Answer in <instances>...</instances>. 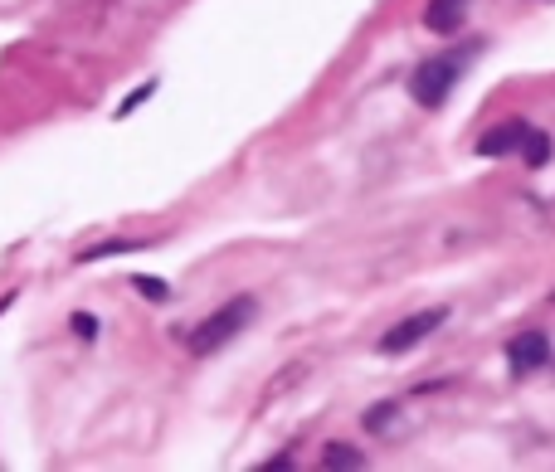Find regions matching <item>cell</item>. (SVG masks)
Masks as SVG:
<instances>
[{"label": "cell", "instance_id": "3", "mask_svg": "<svg viewBox=\"0 0 555 472\" xmlns=\"http://www.w3.org/2000/svg\"><path fill=\"white\" fill-rule=\"evenodd\" d=\"M448 322V307H424V312H409V317H400L395 327L380 336V356H405V351H414L419 341H429L434 331Z\"/></svg>", "mask_w": 555, "mask_h": 472}, {"label": "cell", "instance_id": "12", "mask_svg": "<svg viewBox=\"0 0 555 472\" xmlns=\"http://www.w3.org/2000/svg\"><path fill=\"white\" fill-rule=\"evenodd\" d=\"M390 419H395V404H375V409L366 414V429H375V434H380Z\"/></svg>", "mask_w": 555, "mask_h": 472}, {"label": "cell", "instance_id": "8", "mask_svg": "<svg viewBox=\"0 0 555 472\" xmlns=\"http://www.w3.org/2000/svg\"><path fill=\"white\" fill-rule=\"evenodd\" d=\"M521 156H526V166H531V171H541V166L551 161V137L531 127V132H526V142H521Z\"/></svg>", "mask_w": 555, "mask_h": 472}, {"label": "cell", "instance_id": "14", "mask_svg": "<svg viewBox=\"0 0 555 472\" xmlns=\"http://www.w3.org/2000/svg\"><path fill=\"white\" fill-rule=\"evenodd\" d=\"M551 302H555V292H551Z\"/></svg>", "mask_w": 555, "mask_h": 472}, {"label": "cell", "instance_id": "9", "mask_svg": "<svg viewBox=\"0 0 555 472\" xmlns=\"http://www.w3.org/2000/svg\"><path fill=\"white\" fill-rule=\"evenodd\" d=\"M366 458H361V448H351V443H327L322 448V468H361Z\"/></svg>", "mask_w": 555, "mask_h": 472}, {"label": "cell", "instance_id": "4", "mask_svg": "<svg viewBox=\"0 0 555 472\" xmlns=\"http://www.w3.org/2000/svg\"><path fill=\"white\" fill-rule=\"evenodd\" d=\"M546 361H551V336H546V331H521V336L507 341L512 375H531V370H541Z\"/></svg>", "mask_w": 555, "mask_h": 472}, {"label": "cell", "instance_id": "10", "mask_svg": "<svg viewBox=\"0 0 555 472\" xmlns=\"http://www.w3.org/2000/svg\"><path fill=\"white\" fill-rule=\"evenodd\" d=\"M156 93H161V83H156V78H147V83H137V88H132V93H127V98L117 103V117H132V112L142 108L147 98H156Z\"/></svg>", "mask_w": 555, "mask_h": 472}, {"label": "cell", "instance_id": "2", "mask_svg": "<svg viewBox=\"0 0 555 472\" xmlns=\"http://www.w3.org/2000/svg\"><path fill=\"white\" fill-rule=\"evenodd\" d=\"M458 73H463V54H439V59H424L414 78H409V93L419 108H444L458 88Z\"/></svg>", "mask_w": 555, "mask_h": 472}, {"label": "cell", "instance_id": "7", "mask_svg": "<svg viewBox=\"0 0 555 472\" xmlns=\"http://www.w3.org/2000/svg\"><path fill=\"white\" fill-rule=\"evenodd\" d=\"M137 249H147V239H108V244H93V249H83V263H98V258H112V254H137Z\"/></svg>", "mask_w": 555, "mask_h": 472}, {"label": "cell", "instance_id": "6", "mask_svg": "<svg viewBox=\"0 0 555 472\" xmlns=\"http://www.w3.org/2000/svg\"><path fill=\"white\" fill-rule=\"evenodd\" d=\"M526 122L521 117H512V122H497L492 132H482L478 137V156H507V151H521V142H526Z\"/></svg>", "mask_w": 555, "mask_h": 472}, {"label": "cell", "instance_id": "11", "mask_svg": "<svg viewBox=\"0 0 555 472\" xmlns=\"http://www.w3.org/2000/svg\"><path fill=\"white\" fill-rule=\"evenodd\" d=\"M69 331H74L78 341H98V317H93V312H74V317H69Z\"/></svg>", "mask_w": 555, "mask_h": 472}, {"label": "cell", "instance_id": "5", "mask_svg": "<svg viewBox=\"0 0 555 472\" xmlns=\"http://www.w3.org/2000/svg\"><path fill=\"white\" fill-rule=\"evenodd\" d=\"M468 10H473V0H429L424 5V25L434 35H458L463 20H468Z\"/></svg>", "mask_w": 555, "mask_h": 472}, {"label": "cell", "instance_id": "13", "mask_svg": "<svg viewBox=\"0 0 555 472\" xmlns=\"http://www.w3.org/2000/svg\"><path fill=\"white\" fill-rule=\"evenodd\" d=\"M132 288L142 292V297H151V302H161V297H166V283H156V278H132Z\"/></svg>", "mask_w": 555, "mask_h": 472}, {"label": "cell", "instance_id": "1", "mask_svg": "<svg viewBox=\"0 0 555 472\" xmlns=\"http://www.w3.org/2000/svg\"><path fill=\"white\" fill-rule=\"evenodd\" d=\"M254 312H259V297H249V292L220 302L215 312H205L195 327L185 331V351H190V356H215V351H224L239 331L254 322Z\"/></svg>", "mask_w": 555, "mask_h": 472}]
</instances>
